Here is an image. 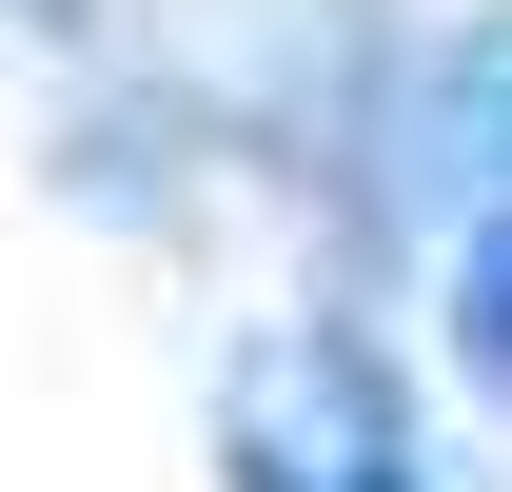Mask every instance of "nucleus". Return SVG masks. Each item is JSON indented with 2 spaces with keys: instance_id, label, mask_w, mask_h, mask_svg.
I'll use <instances>...</instances> for the list:
<instances>
[{
  "instance_id": "obj_2",
  "label": "nucleus",
  "mask_w": 512,
  "mask_h": 492,
  "mask_svg": "<svg viewBox=\"0 0 512 492\" xmlns=\"http://www.w3.org/2000/svg\"><path fill=\"white\" fill-rule=\"evenodd\" d=\"M453 374L512 414V197H473V217H453Z\"/></svg>"
},
{
  "instance_id": "obj_1",
  "label": "nucleus",
  "mask_w": 512,
  "mask_h": 492,
  "mask_svg": "<svg viewBox=\"0 0 512 492\" xmlns=\"http://www.w3.org/2000/svg\"><path fill=\"white\" fill-rule=\"evenodd\" d=\"M217 473L237 492H414V414L335 315H276L217 374Z\"/></svg>"
}]
</instances>
